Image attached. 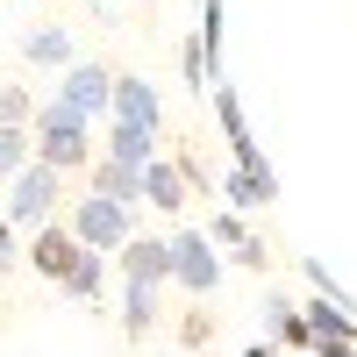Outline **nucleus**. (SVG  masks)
I'll return each instance as SVG.
<instances>
[{
    "label": "nucleus",
    "mask_w": 357,
    "mask_h": 357,
    "mask_svg": "<svg viewBox=\"0 0 357 357\" xmlns=\"http://www.w3.org/2000/svg\"><path fill=\"white\" fill-rule=\"evenodd\" d=\"M29 136H36V158L43 165H57V172H86L93 165V122H86L79 107H65V100H36V114H29Z\"/></svg>",
    "instance_id": "obj_1"
},
{
    "label": "nucleus",
    "mask_w": 357,
    "mask_h": 357,
    "mask_svg": "<svg viewBox=\"0 0 357 357\" xmlns=\"http://www.w3.org/2000/svg\"><path fill=\"white\" fill-rule=\"evenodd\" d=\"M57 200H65V172L43 165V158H29L8 186H0V215H8L15 229H43L57 215Z\"/></svg>",
    "instance_id": "obj_2"
},
{
    "label": "nucleus",
    "mask_w": 357,
    "mask_h": 357,
    "mask_svg": "<svg viewBox=\"0 0 357 357\" xmlns=\"http://www.w3.org/2000/svg\"><path fill=\"white\" fill-rule=\"evenodd\" d=\"M222 272H229V257L207 243V229H172V286L186 301H215Z\"/></svg>",
    "instance_id": "obj_3"
},
{
    "label": "nucleus",
    "mask_w": 357,
    "mask_h": 357,
    "mask_svg": "<svg viewBox=\"0 0 357 357\" xmlns=\"http://www.w3.org/2000/svg\"><path fill=\"white\" fill-rule=\"evenodd\" d=\"M65 222H72V236H79L86 250H107V257H114V250H122L129 236H136L129 200H107V193H93V186L72 200V215H65Z\"/></svg>",
    "instance_id": "obj_4"
},
{
    "label": "nucleus",
    "mask_w": 357,
    "mask_h": 357,
    "mask_svg": "<svg viewBox=\"0 0 357 357\" xmlns=\"http://www.w3.org/2000/svg\"><path fill=\"white\" fill-rule=\"evenodd\" d=\"M79 250H86V243L72 236V222H65V215H50L43 229H29V250H22V264H29L36 279H50V286H57V279H65L72 264H79Z\"/></svg>",
    "instance_id": "obj_5"
},
{
    "label": "nucleus",
    "mask_w": 357,
    "mask_h": 357,
    "mask_svg": "<svg viewBox=\"0 0 357 357\" xmlns=\"http://www.w3.org/2000/svg\"><path fill=\"white\" fill-rule=\"evenodd\" d=\"M107 93H114V72L93 65V57H72V65L57 72V100L79 107L86 122H107Z\"/></svg>",
    "instance_id": "obj_6"
},
{
    "label": "nucleus",
    "mask_w": 357,
    "mask_h": 357,
    "mask_svg": "<svg viewBox=\"0 0 357 357\" xmlns=\"http://www.w3.org/2000/svg\"><path fill=\"white\" fill-rule=\"evenodd\" d=\"M207 243H215L236 272H264L272 264V250H264V236H250L243 207H215V222H207Z\"/></svg>",
    "instance_id": "obj_7"
},
{
    "label": "nucleus",
    "mask_w": 357,
    "mask_h": 357,
    "mask_svg": "<svg viewBox=\"0 0 357 357\" xmlns=\"http://www.w3.org/2000/svg\"><path fill=\"white\" fill-rule=\"evenodd\" d=\"M165 301H172V286L165 279H122V336L129 343H143V336H158L165 329Z\"/></svg>",
    "instance_id": "obj_8"
},
{
    "label": "nucleus",
    "mask_w": 357,
    "mask_h": 357,
    "mask_svg": "<svg viewBox=\"0 0 357 357\" xmlns=\"http://www.w3.org/2000/svg\"><path fill=\"white\" fill-rule=\"evenodd\" d=\"M257 343H272V350H307L314 329H307L301 301H286V293H264V307H257Z\"/></svg>",
    "instance_id": "obj_9"
},
{
    "label": "nucleus",
    "mask_w": 357,
    "mask_h": 357,
    "mask_svg": "<svg viewBox=\"0 0 357 357\" xmlns=\"http://www.w3.org/2000/svg\"><path fill=\"white\" fill-rule=\"evenodd\" d=\"M107 122H136V129H158V122H165V100H158V86H151V79H136V72H114V93H107Z\"/></svg>",
    "instance_id": "obj_10"
},
{
    "label": "nucleus",
    "mask_w": 357,
    "mask_h": 357,
    "mask_svg": "<svg viewBox=\"0 0 357 357\" xmlns=\"http://www.w3.org/2000/svg\"><path fill=\"white\" fill-rule=\"evenodd\" d=\"M186 200H193V186H186V172H178V158H151V165H143V207H158V215H186Z\"/></svg>",
    "instance_id": "obj_11"
},
{
    "label": "nucleus",
    "mask_w": 357,
    "mask_h": 357,
    "mask_svg": "<svg viewBox=\"0 0 357 357\" xmlns=\"http://www.w3.org/2000/svg\"><path fill=\"white\" fill-rule=\"evenodd\" d=\"M114 272L122 279H165L172 286V236H129L114 250Z\"/></svg>",
    "instance_id": "obj_12"
},
{
    "label": "nucleus",
    "mask_w": 357,
    "mask_h": 357,
    "mask_svg": "<svg viewBox=\"0 0 357 357\" xmlns=\"http://www.w3.org/2000/svg\"><path fill=\"white\" fill-rule=\"evenodd\" d=\"M279 200V172L264 165V172H250V165H229L222 172V207H243V215H257V207H272Z\"/></svg>",
    "instance_id": "obj_13"
},
{
    "label": "nucleus",
    "mask_w": 357,
    "mask_h": 357,
    "mask_svg": "<svg viewBox=\"0 0 357 357\" xmlns=\"http://www.w3.org/2000/svg\"><path fill=\"white\" fill-rule=\"evenodd\" d=\"M86 186H93V193H107V200L143 207V165H122V158L93 151V165H86Z\"/></svg>",
    "instance_id": "obj_14"
},
{
    "label": "nucleus",
    "mask_w": 357,
    "mask_h": 357,
    "mask_svg": "<svg viewBox=\"0 0 357 357\" xmlns=\"http://www.w3.org/2000/svg\"><path fill=\"white\" fill-rule=\"evenodd\" d=\"M57 293H65V301H79V307H93L100 293H107V250H79V264L57 279Z\"/></svg>",
    "instance_id": "obj_15"
},
{
    "label": "nucleus",
    "mask_w": 357,
    "mask_h": 357,
    "mask_svg": "<svg viewBox=\"0 0 357 357\" xmlns=\"http://www.w3.org/2000/svg\"><path fill=\"white\" fill-rule=\"evenodd\" d=\"M22 57L43 65V72H65L79 57V43H72V29H22Z\"/></svg>",
    "instance_id": "obj_16"
},
{
    "label": "nucleus",
    "mask_w": 357,
    "mask_h": 357,
    "mask_svg": "<svg viewBox=\"0 0 357 357\" xmlns=\"http://www.w3.org/2000/svg\"><path fill=\"white\" fill-rule=\"evenodd\" d=\"M107 158H122V165H151L158 158V129H136V122H107V143H100Z\"/></svg>",
    "instance_id": "obj_17"
},
{
    "label": "nucleus",
    "mask_w": 357,
    "mask_h": 357,
    "mask_svg": "<svg viewBox=\"0 0 357 357\" xmlns=\"http://www.w3.org/2000/svg\"><path fill=\"white\" fill-rule=\"evenodd\" d=\"M222 36H229V0H200V29H193V43H200V57H207L215 72H229Z\"/></svg>",
    "instance_id": "obj_18"
},
{
    "label": "nucleus",
    "mask_w": 357,
    "mask_h": 357,
    "mask_svg": "<svg viewBox=\"0 0 357 357\" xmlns=\"http://www.w3.org/2000/svg\"><path fill=\"white\" fill-rule=\"evenodd\" d=\"M36 158V136H29V122H0V186Z\"/></svg>",
    "instance_id": "obj_19"
},
{
    "label": "nucleus",
    "mask_w": 357,
    "mask_h": 357,
    "mask_svg": "<svg viewBox=\"0 0 357 357\" xmlns=\"http://www.w3.org/2000/svg\"><path fill=\"white\" fill-rule=\"evenodd\" d=\"M301 279H307L314 293H329V301H336V307H343V314L357 321V293H350V286H343V279H336V272H329L321 257H301Z\"/></svg>",
    "instance_id": "obj_20"
},
{
    "label": "nucleus",
    "mask_w": 357,
    "mask_h": 357,
    "mask_svg": "<svg viewBox=\"0 0 357 357\" xmlns=\"http://www.w3.org/2000/svg\"><path fill=\"white\" fill-rule=\"evenodd\" d=\"M207 343H215V307L193 301L186 314H178V350H207Z\"/></svg>",
    "instance_id": "obj_21"
},
{
    "label": "nucleus",
    "mask_w": 357,
    "mask_h": 357,
    "mask_svg": "<svg viewBox=\"0 0 357 357\" xmlns=\"http://www.w3.org/2000/svg\"><path fill=\"white\" fill-rule=\"evenodd\" d=\"M36 114V93L29 86H0V122H29Z\"/></svg>",
    "instance_id": "obj_22"
},
{
    "label": "nucleus",
    "mask_w": 357,
    "mask_h": 357,
    "mask_svg": "<svg viewBox=\"0 0 357 357\" xmlns=\"http://www.w3.org/2000/svg\"><path fill=\"white\" fill-rule=\"evenodd\" d=\"M8 272H22V229L0 215V279H8Z\"/></svg>",
    "instance_id": "obj_23"
}]
</instances>
